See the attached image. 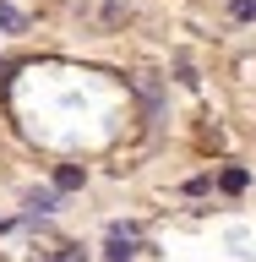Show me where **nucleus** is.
<instances>
[{
    "instance_id": "20e7f679",
    "label": "nucleus",
    "mask_w": 256,
    "mask_h": 262,
    "mask_svg": "<svg viewBox=\"0 0 256 262\" xmlns=\"http://www.w3.org/2000/svg\"><path fill=\"white\" fill-rule=\"evenodd\" d=\"M245 180H251L245 169H224V175H218V186H224V191H245Z\"/></svg>"
},
{
    "instance_id": "f03ea898",
    "label": "nucleus",
    "mask_w": 256,
    "mask_h": 262,
    "mask_svg": "<svg viewBox=\"0 0 256 262\" xmlns=\"http://www.w3.org/2000/svg\"><path fill=\"white\" fill-rule=\"evenodd\" d=\"M0 28H6V33H22V28H28V16L16 11V6H6V0H0Z\"/></svg>"
},
{
    "instance_id": "423d86ee",
    "label": "nucleus",
    "mask_w": 256,
    "mask_h": 262,
    "mask_svg": "<svg viewBox=\"0 0 256 262\" xmlns=\"http://www.w3.org/2000/svg\"><path fill=\"white\" fill-rule=\"evenodd\" d=\"M136 93H142L147 110H153V104H158V82H153V77H136Z\"/></svg>"
},
{
    "instance_id": "7ed1b4c3",
    "label": "nucleus",
    "mask_w": 256,
    "mask_h": 262,
    "mask_svg": "<svg viewBox=\"0 0 256 262\" xmlns=\"http://www.w3.org/2000/svg\"><path fill=\"white\" fill-rule=\"evenodd\" d=\"M55 186H60V191H77V186H82V169H77V164H60V169H55Z\"/></svg>"
},
{
    "instance_id": "f257e3e1",
    "label": "nucleus",
    "mask_w": 256,
    "mask_h": 262,
    "mask_svg": "<svg viewBox=\"0 0 256 262\" xmlns=\"http://www.w3.org/2000/svg\"><path fill=\"white\" fill-rule=\"evenodd\" d=\"M131 251H136V235H131V229H114L109 246H104V257H109V262H126Z\"/></svg>"
},
{
    "instance_id": "39448f33",
    "label": "nucleus",
    "mask_w": 256,
    "mask_h": 262,
    "mask_svg": "<svg viewBox=\"0 0 256 262\" xmlns=\"http://www.w3.org/2000/svg\"><path fill=\"white\" fill-rule=\"evenodd\" d=\"M55 208V191H28V213H49Z\"/></svg>"
},
{
    "instance_id": "0eeeda50",
    "label": "nucleus",
    "mask_w": 256,
    "mask_h": 262,
    "mask_svg": "<svg viewBox=\"0 0 256 262\" xmlns=\"http://www.w3.org/2000/svg\"><path fill=\"white\" fill-rule=\"evenodd\" d=\"M229 11H235V16H256V0H235Z\"/></svg>"
}]
</instances>
